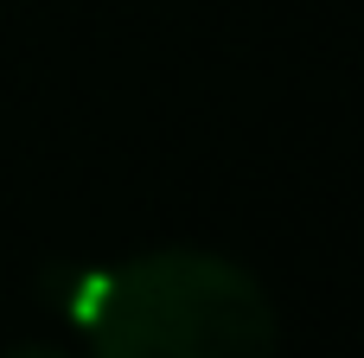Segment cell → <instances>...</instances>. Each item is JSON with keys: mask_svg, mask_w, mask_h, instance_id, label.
I'll return each mask as SVG.
<instances>
[{"mask_svg": "<svg viewBox=\"0 0 364 358\" xmlns=\"http://www.w3.org/2000/svg\"><path fill=\"white\" fill-rule=\"evenodd\" d=\"M96 358H269L275 320L262 288L198 250H166L115 269L83 314Z\"/></svg>", "mask_w": 364, "mask_h": 358, "instance_id": "1", "label": "cell"}, {"mask_svg": "<svg viewBox=\"0 0 364 358\" xmlns=\"http://www.w3.org/2000/svg\"><path fill=\"white\" fill-rule=\"evenodd\" d=\"M0 358H64V352H51V346H19V352H0Z\"/></svg>", "mask_w": 364, "mask_h": 358, "instance_id": "2", "label": "cell"}]
</instances>
